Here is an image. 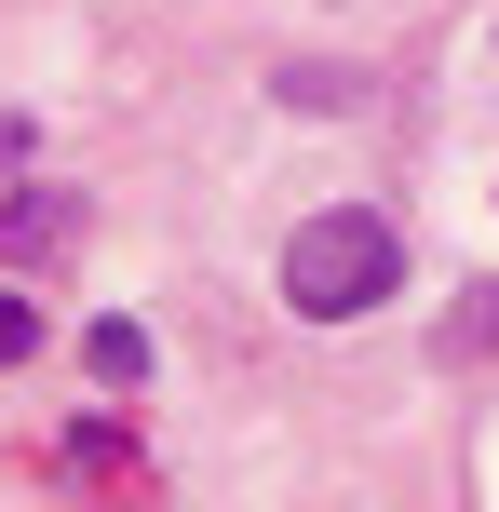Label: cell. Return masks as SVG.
Listing matches in <instances>:
<instances>
[{"label":"cell","mask_w":499,"mask_h":512,"mask_svg":"<svg viewBox=\"0 0 499 512\" xmlns=\"http://www.w3.org/2000/svg\"><path fill=\"white\" fill-rule=\"evenodd\" d=\"M405 283V256H392V230H378V216H311V230L284 243V297L311 310V324H351V310H378Z\"/></svg>","instance_id":"obj_1"},{"label":"cell","mask_w":499,"mask_h":512,"mask_svg":"<svg viewBox=\"0 0 499 512\" xmlns=\"http://www.w3.org/2000/svg\"><path fill=\"white\" fill-rule=\"evenodd\" d=\"M27 351H41V310H27L14 283H0V364H27Z\"/></svg>","instance_id":"obj_5"},{"label":"cell","mask_w":499,"mask_h":512,"mask_svg":"<svg viewBox=\"0 0 499 512\" xmlns=\"http://www.w3.org/2000/svg\"><path fill=\"white\" fill-rule=\"evenodd\" d=\"M446 364H499V283H473L446 310Z\"/></svg>","instance_id":"obj_4"},{"label":"cell","mask_w":499,"mask_h":512,"mask_svg":"<svg viewBox=\"0 0 499 512\" xmlns=\"http://www.w3.org/2000/svg\"><path fill=\"white\" fill-rule=\"evenodd\" d=\"M68 243H81V203H68V189H14V203H0V256H27V270H54Z\"/></svg>","instance_id":"obj_2"},{"label":"cell","mask_w":499,"mask_h":512,"mask_svg":"<svg viewBox=\"0 0 499 512\" xmlns=\"http://www.w3.org/2000/svg\"><path fill=\"white\" fill-rule=\"evenodd\" d=\"M81 364H95L108 391H135V378H149V324H122V310H108V324L81 337Z\"/></svg>","instance_id":"obj_3"}]
</instances>
